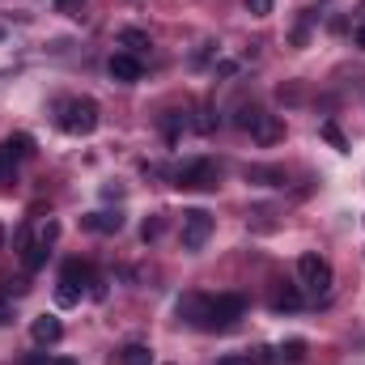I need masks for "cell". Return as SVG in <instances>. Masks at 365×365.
I'll return each instance as SVG.
<instances>
[{"label":"cell","mask_w":365,"mask_h":365,"mask_svg":"<svg viewBox=\"0 0 365 365\" xmlns=\"http://www.w3.org/2000/svg\"><path fill=\"white\" fill-rule=\"evenodd\" d=\"M247 314V302L238 293H221V297H204V310H200V323L204 331H230L238 327V319Z\"/></svg>","instance_id":"cell-1"},{"label":"cell","mask_w":365,"mask_h":365,"mask_svg":"<svg viewBox=\"0 0 365 365\" xmlns=\"http://www.w3.org/2000/svg\"><path fill=\"white\" fill-rule=\"evenodd\" d=\"M238 128H242V132H251V140H255V145H264V149L284 140V119H280V115H268L264 106H251V102H247V106H238Z\"/></svg>","instance_id":"cell-2"},{"label":"cell","mask_w":365,"mask_h":365,"mask_svg":"<svg viewBox=\"0 0 365 365\" xmlns=\"http://www.w3.org/2000/svg\"><path fill=\"white\" fill-rule=\"evenodd\" d=\"M221 182V166L208 162V158H195V162H182L175 170V187L179 191H212Z\"/></svg>","instance_id":"cell-3"},{"label":"cell","mask_w":365,"mask_h":365,"mask_svg":"<svg viewBox=\"0 0 365 365\" xmlns=\"http://www.w3.org/2000/svg\"><path fill=\"white\" fill-rule=\"evenodd\" d=\"M60 128H64L68 136H90L93 128H98V102H93V98H73V102H64V106H60Z\"/></svg>","instance_id":"cell-4"},{"label":"cell","mask_w":365,"mask_h":365,"mask_svg":"<svg viewBox=\"0 0 365 365\" xmlns=\"http://www.w3.org/2000/svg\"><path fill=\"white\" fill-rule=\"evenodd\" d=\"M297 280H302V289H306V293H314V297H323V293L331 289V264H327L323 255H314V251H306V255L297 259Z\"/></svg>","instance_id":"cell-5"},{"label":"cell","mask_w":365,"mask_h":365,"mask_svg":"<svg viewBox=\"0 0 365 365\" xmlns=\"http://www.w3.org/2000/svg\"><path fill=\"white\" fill-rule=\"evenodd\" d=\"M86 284H98V280H93V272H90V264L73 259V264L64 268V276H60V284H56V302H60V306H77Z\"/></svg>","instance_id":"cell-6"},{"label":"cell","mask_w":365,"mask_h":365,"mask_svg":"<svg viewBox=\"0 0 365 365\" xmlns=\"http://www.w3.org/2000/svg\"><path fill=\"white\" fill-rule=\"evenodd\" d=\"M208 234H212V212L187 208V212H182V247H187V251H200V247L208 242Z\"/></svg>","instance_id":"cell-7"},{"label":"cell","mask_w":365,"mask_h":365,"mask_svg":"<svg viewBox=\"0 0 365 365\" xmlns=\"http://www.w3.org/2000/svg\"><path fill=\"white\" fill-rule=\"evenodd\" d=\"M34 153V140L30 136H9L4 145H0V179H13V166L21 162V158H30Z\"/></svg>","instance_id":"cell-8"},{"label":"cell","mask_w":365,"mask_h":365,"mask_svg":"<svg viewBox=\"0 0 365 365\" xmlns=\"http://www.w3.org/2000/svg\"><path fill=\"white\" fill-rule=\"evenodd\" d=\"M106 73H110V81H119V86H132V81H140V60H136L132 51H119V56H110Z\"/></svg>","instance_id":"cell-9"},{"label":"cell","mask_w":365,"mask_h":365,"mask_svg":"<svg viewBox=\"0 0 365 365\" xmlns=\"http://www.w3.org/2000/svg\"><path fill=\"white\" fill-rule=\"evenodd\" d=\"M30 336H34V344L47 349V344H56V340L64 336V323H60L56 314H38V319L30 323Z\"/></svg>","instance_id":"cell-10"},{"label":"cell","mask_w":365,"mask_h":365,"mask_svg":"<svg viewBox=\"0 0 365 365\" xmlns=\"http://www.w3.org/2000/svg\"><path fill=\"white\" fill-rule=\"evenodd\" d=\"M81 225L93 230V234H119L123 230V217L119 212H90V217H81Z\"/></svg>","instance_id":"cell-11"},{"label":"cell","mask_w":365,"mask_h":365,"mask_svg":"<svg viewBox=\"0 0 365 365\" xmlns=\"http://www.w3.org/2000/svg\"><path fill=\"white\" fill-rule=\"evenodd\" d=\"M302 306V293L293 284H276L272 289V310H297Z\"/></svg>","instance_id":"cell-12"},{"label":"cell","mask_w":365,"mask_h":365,"mask_svg":"<svg viewBox=\"0 0 365 365\" xmlns=\"http://www.w3.org/2000/svg\"><path fill=\"white\" fill-rule=\"evenodd\" d=\"M247 182H264V187H280V182H284V170H276V166H247Z\"/></svg>","instance_id":"cell-13"},{"label":"cell","mask_w":365,"mask_h":365,"mask_svg":"<svg viewBox=\"0 0 365 365\" xmlns=\"http://www.w3.org/2000/svg\"><path fill=\"white\" fill-rule=\"evenodd\" d=\"M119 365H153V349L149 344H128L119 353Z\"/></svg>","instance_id":"cell-14"},{"label":"cell","mask_w":365,"mask_h":365,"mask_svg":"<svg viewBox=\"0 0 365 365\" xmlns=\"http://www.w3.org/2000/svg\"><path fill=\"white\" fill-rule=\"evenodd\" d=\"M119 43H123V47H128L132 56H136V51H149V47H153L145 30H119Z\"/></svg>","instance_id":"cell-15"},{"label":"cell","mask_w":365,"mask_h":365,"mask_svg":"<svg viewBox=\"0 0 365 365\" xmlns=\"http://www.w3.org/2000/svg\"><path fill=\"white\" fill-rule=\"evenodd\" d=\"M43 264H47V242H38V238H34V242L26 247V268H30V272H38Z\"/></svg>","instance_id":"cell-16"},{"label":"cell","mask_w":365,"mask_h":365,"mask_svg":"<svg viewBox=\"0 0 365 365\" xmlns=\"http://www.w3.org/2000/svg\"><path fill=\"white\" fill-rule=\"evenodd\" d=\"M323 140H327V145H336V149H340V153H344V149H349V140H344V132H340V128H336V123H323Z\"/></svg>","instance_id":"cell-17"},{"label":"cell","mask_w":365,"mask_h":365,"mask_svg":"<svg viewBox=\"0 0 365 365\" xmlns=\"http://www.w3.org/2000/svg\"><path fill=\"white\" fill-rule=\"evenodd\" d=\"M195 132H204V136H208V132H217V115H212L208 106L200 110V119H195Z\"/></svg>","instance_id":"cell-18"},{"label":"cell","mask_w":365,"mask_h":365,"mask_svg":"<svg viewBox=\"0 0 365 365\" xmlns=\"http://www.w3.org/2000/svg\"><path fill=\"white\" fill-rule=\"evenodd\" d=\"M56 238H60V221H43V225H38V242H47V247H51Z\"/></svg>","instance_id":"cell-19"},{"label":"cell","mask_w":365,"mask_h":365,"mask_svg":"<svg viewBox=\"0 0 365 365\" xmlns=\"http://www.w3.org/2000/svg\"><path fill=\"white\" fill-rule=\"evenodd\" d=\"M158 234H162V217H149V221L140 225V238H145V242H153Z\"/></svg>","instance_id":"cell-20"},{"label":"cell","mask_w":365,"mask_h":365,"mask_svg":"<svg viewBox=\"0 0 365 365\" xmlns=\"http://www.w3.org/2000/svg\"><path fill=\"white\" fill-rule=\"evenodd\" d=\"M60 4V13H68V17H86V0H56Z\"/></svg>","instance_id":"cell-21"},{"label":"cell","mask_w":365,"mask_h":365,"mask_svg":"<svg viewBox=\"0 0 365 365\" xmlns=\"http://www.w3.org/2000/svg\"><path fill=\"white\" fill-rule=\"evenodd\" d=\"M217 365H255V357L251 353H230V357H221Z\"/></svg>","instance_id":"cell-22"},{"label":"cell","mask_w":365,"mask_h":365,"mask_svg":"<svg viewBox=\"0 0 365 365\" xmlns=\"http://www.w3.org/2000/svg\"><path fill=\"white\" fill-rule=\"evenodd\" d=\"M247 9H251L255 17H268V13H272V0H247Z\"/></svg>","instance_id":"cell-23"},{"label":"cell","mask_w":365,"mask_h":365,"mask_svg":"<svg viewBox=\"0 0 365 365\" xmlns=\"http://www.w3.org/2000/svg\"><path fill=\"white\" fill-rule=\"evenodd\" d=\"M353 43H357V47H361V51H365V21H361V26H357V30H353Z\"/></svg>","instance_id":"cell-24"},{"label":"cell","mask_w":365,"mask_h":365,"mask_svg":"<svg viewBox=\"0 0 365 365\" xmlns=\"http://www.w3.org/2000/svg\"><path fill=\"white\" fill-rule=\"evenodd\" d=\"M51 365H77L73 357H51Z\"/></svg>","instance_id":"cell-25"},{"label":"cell","mask_w":365,"mask_h":365,"mask_svg":"<svg viewBox=\"0 0 365 365\" xmlns=\"http://www.w3.org/2000/svg\"><path fill=\"white\" fill-rule=\"evenodd\" d=\"M26 365H51V361H43V357H30V361H26Z\"/></svg>","instance_id":"cell-26"},{"label":"cell","mask_w":365,"mask_h":365,"mask_svg":"<svg viewBox=\"0 0 365 365\" xmlns=\"http://www.w3.org/2000/svg\"><path fill=\"white\" fill-rule=\"evenodd\" d=\"M361 21H365V0H361Z\"/></svg>","instance_id":"cell-27"},{"label":"cell","mask_w":365,"mask_h":365,"mask_svg":"<svg viewBox=\"0 0 365 365\" xmlns=\"http://www.w3.org/2000/svg\"><path fill=\"white\" fill-rule=\"evenodd\" d=\"M0 242H4V230H0Z\"/></svg>","instance_id":"cell-28"}]
</instances>
